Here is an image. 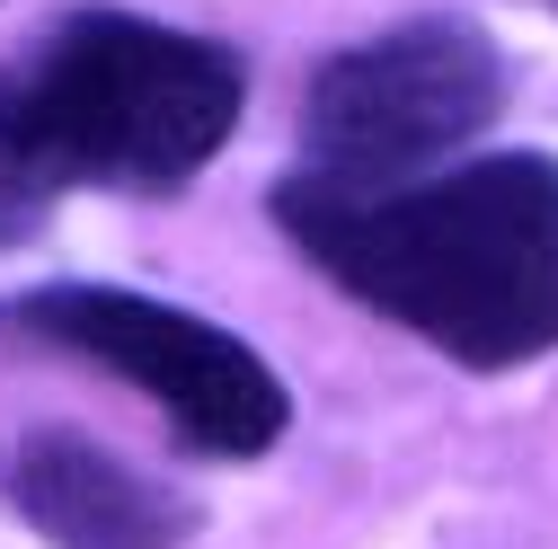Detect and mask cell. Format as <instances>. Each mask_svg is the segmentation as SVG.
I'll return each mask as SVG.
<instances>
[{
    "mask_svg": "<svg viewBox=\"0 0 558 549\" xmlns=\"http://www.w3.org/2000/svg\"><path fill=\"white\" fill-rule=\"evenodd\" d=\"M337 293L426 337L461 373H514L558 346V160L478 151L408 186H328L311 169L266 195Z\"/></svg>",
    "mask_w": 558,
    "mask_h": 549,
    "instance_id": "obj_1",
    "label": "cell"
},
{
    "mask_svg": "<svg viewBox=\"0 0 558 549\" xmlns=\"http://www.w3.org/2000/svg\"><path fill=\"white\" fill-rule=\"evenodd\" d=\"M240 107L248 72L231 45L89 0L0 62V178L36 204L81 186L178 195L222 160Z\"/></svg>",
    "mask_w": 558,
    "mask_h": 549,
    "instance_id": "obj_2",
    "label": "cell"
},
{
    "mask_svg": "<svg viewBox=\"0 0 558 549\" xmlns=\"http://www.w3.org/2000/svg\"><path fill=\"white\" fill-rule=\"evenodd\" d=\"M0 346L72 355V364H98V373L133 381L160 407V426L178 435V452H195V461H257L293 426L284 373L248 337H231L222 319H195L160 293L36 284V293L0 302Z\"/></svg>",
    "mask_w": 558,
    "mask_h": 549,
    "instance_id": "obj_3",
    "label": "cell"
},
{
    "mask_svg": "<svg viewBox=\"0 0 558 549\" xmlns=\"http://www.w3.org/2000/svg\"><path fill=\"white\" fill-rule=\"evenodd\" d=\"M506 107V53L478 19L426 10L328 53L302 89V169L328 186H408L470 151Z\"/></svg>",
    "mask_w": 558,
    "mask_h": 549,
    "instance_id": "obj_4",
    "label": "cell"
},
{
    "mask_svg": "<svg viewBox=\"0 0 558 549\" xmlns=\"http://www.w3.org/2000/svg\"><path fill=\"white\" fill-rule=\"evenodd\" d=\"M0 497L45 549H186L195 505L169 478L133 469L124 452L89 443L81 426H36L0 461Z\"/></svg>",
    "mask_w": 558,
    "mask_h": 549,
    "instance_id": "obj_5",
    "label": "cell"
},
{
    "mask_svg": "<svg viewBox=\"0 0 558 549\" xmlns=\"http://www.w3.org/2000/svg\"><path fill=\"white\" fill-rule=\"evenodd\" d=\"M45 213H53V204H36L27 186H10V178H0V248H27V240L45 231Z\"/></svg>",
    "mask_w": 558,
    "mask_h": 549,
    "instance_id": "obj_6",
    "label": "cell"
},
{
    "mask_svg": "<svg viewBox=\"0 0 558 549\" xmlns=\"http://www.w3.org/2000/svg\"><path fill=\"white\" fill-rule=\"evenodd\" d=\"M549 10H558V0H549Z\"/></svg>",
    "mask_w": 558,
    "mask_h": 549,
    "instance_id": "obj_7",
    "label": "cell"
}]
</instances>
